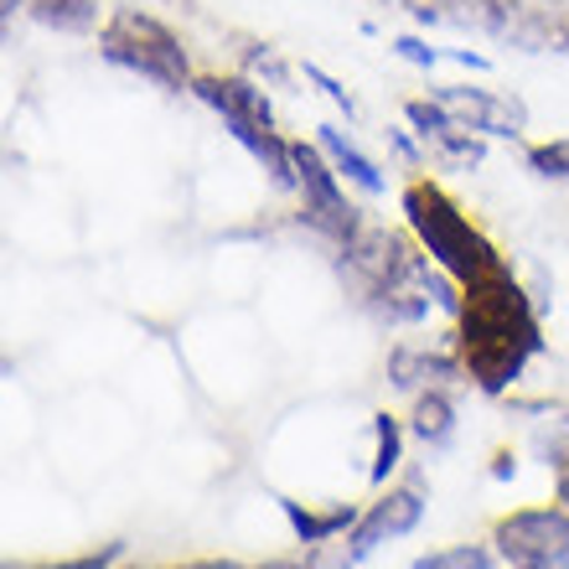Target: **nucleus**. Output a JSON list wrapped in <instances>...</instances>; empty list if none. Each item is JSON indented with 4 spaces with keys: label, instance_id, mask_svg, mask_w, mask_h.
<instances>
[{
    "label": "nucleus",
    "instance_id": "obj_28",
    "mask_svg": "<svg viewBox=\"0 0 569 569\" xmlns=\"http://www.w3.org/2000/svg\"><path fill=\"white\" fill-rule=\"evenodd\" d=\"M181 6H187V0H181Z\"/></svg>",
    "mask_w": 569,
    "mask_h": 569
},
{
    "label": "nucleus",
    "instance_id": "obj_23",
    "mask_svg": "<svg viewBox=\"0 0 569 569\" xmlns=\"http://www.w3.org/2000/svg\"><path fill=\"white\" fill-rule=\"evenodd\" d=\"M181 569H239V565H223V559H208V565H181Z\"/></svg>",
    "mask_w": 569,
    "mask_h": 569
},
{
    "label": "nucleus",
    "instance_id": "obj_14",
    "mask_svg": "<svg viewBox=\"0 0 569 569\" xmlns=\"http://www.w3.org/2000/svg\"><path fill=\"white\" fill-rule=\"evenodd\" d=\"M31 16L47 31H62V37H83V31L99 27V6L93 0H31Z\"/></svg>",
    "mask_w": 569,
    "mask_h": 569
},
{
    "label": "nucleus",
    "instance_id": "obj_9",
    "mask_svg": "<svg viewBox=\"0 0 569 569\" xmlns=\"http://www.w3.org/2000/svg\"><path fill=\"white\" fill-rule=\"evenodd\" d=\"M192 93L228 124V130H239V124H274L270 93L259 89L254 78H197Z\"/></svg>",
    "mask_w": 569,
    "mask_h": 569
},
{
    "label": "nucleus",
    "instance_id": "obj_24",
    "mask_svg": "<svg viewBox=\"0 0 569 569\" xmlns=\"http://www.w3.org/2000/svg\"><path fill=\"white\" fill-rule=\"evenodd\" d=\"M559 502H565V508H569V471H565V477H559Z\"/></svg>",
    "mask_w": 569,
    "mask_h": 569
},
{
    "label": "nucleus",
    "instance_id": "obj_26",
    "mask_svg": "<svg viewBox=\"0 0 569 569\" xmlns=\"http://www.w3.org/2000/svg\"><path fill=\"white\" fill-rule=\"evenodd\" d=\"M549 6H565V0H549Z\"/></svg>",
    "mask_w": 569,
    "mask_h": 569
},
{
    "label": "nucleus",
    "instance_id": "obj_19",
    "mask_svg": "<svg viewBox=\"0 0 569 569\" xmlns=\"http://www.w3.org/2000/svg\"><path fill=\"white\" fill-rule=\"evenodd\" d=\"M124 559V543H104V549H89L78 559H62V565H11V569H114Z\"/></svg>",
    "mask_w": 569,
    "mask_h": 569
},
{
    "label": "nucleus",
    "instance_id": "obj_3",
    "mask_svg": "<svg viewBox=\"0 0 569 569\" xmlns=\"http://www.w3.org/2000/svg\"><path fill=\"white\" fill-rule=\"evenodd\" d=\"M99 52H104L114 68H130L136 78L156 83L166 93L192 89V62H187V47L177 42V31L156 21L150 11H136V6H120V11L104 21L99 31Z\"/></svg>",
    "mask_w": 569,
    "mask_h": 569
},
{
    "label": "nucleus",
    "instance_id": "obj_4",
    "mask_svg": "<svg viewBox=\"0 0 569 569\" xmlns=\"http://www.w3.org/2000/svg\"><path fill=\"white\" fill-rule=\"evenodd\" d=\"M497 555L512 569L533 565V569H569V508H523L497 518L492 528Z\"/></svg>",
    "mask_w": 569,
    "mask_h": 569
},
{
    "label": "nucleus",
    "instance_id": "obj_6",
    "mask_svg": "<svg viewBox=\"0 0 569 569\" xmlns=\"http://www.w3.org/2000/svg\"><path fill=\"white\" fill-rule=\"evenodd\" d=\"M430 99L446 109L461 130H471V136H481V140H518L528 130V109H523V99H512V93L446 83V89H430Z\"/></svg>",
    "mask_w": 569,
    "mask_h": 569
},
{
    "label": "nucleus",
    "instance_id": "obj_13",
    "mask_svg": "<svg viewBox=\"0 0 569 569\" xmlns=\"http://www.w3.org/2000/svg\"><path fill=\"white\" fill-rule=\"evenodd\" d=\"M409 430L420 435L430 450H446L450 440H456V409H450V393L446 389H425L420 399H415V420H409Z\"/></svg>",
    "mask_w": 569,
    "mask_h": 569
},
{
    "label": "nucleus",
    "instance_id": "obj_2",
    "mask_svg": "<svg viewBox=\"0 0 569 569\" xmlns=\"http://www.w3.org/2000/svg\"><path fill=\"white\" fill-rule=\"evenodd\" d=\"M405 218H409V228H415L420 249L456 284H477V280L502 270V259H497L492 243L481 239L477 228L466 223V212L456 208L440 187H430V181L405 187Z\"/></svg>",
    "mask_w": 569,
    "mask_h": 569
},
{
    "label": "nucleus",
    "instance_id": "obj_25",
    "mask_svg": "<svg viewBox=\"0 0 569 569\" xmlns=\"http://www.w3.org/2000/svg\"><path fill=\"white\" fill-rule=\"evenodd\" d=\"M16 6H31V0H6V16H11V11H16Z\"/></svg>",
    "mask_w": 569,
    "mask_h": 569
},
{
    "label": "nucleus",
    "instance_id": "obj_12",
    "mask_svg": "<svg viewBox=\"0 0 569 569\" xmlns=\"http://www.w3.org/2000/svg\"><path fill=\"white\" fill-rule=\"evenodd\" d=\"M316 146L327 150V161L337 166V177H347L352 187H358V192H368V197L383 192V177H378V166L368 161V156H362V150L352 146V140H347L337 124H321V130H316Z\"/></svg>",
    "mask_w": 569,
    "mask_h": 569
},
{
    "label": "nucleus",
    "instance_id": "obj_7",
    "mask_svg": "<svg viewBox=\"0 0 569 569\" xmlns=\"http://www.w3.org/2000/svg\"><path fill=\"white\" fill-rule=\"evenodd\" d=\"M492 37L523 47V52H569V0H502L492 16Z\"/></svg>",
    "mask_w": 569,
    "mask_h": 569
},
{
    "label": "nucleus",
    "instance_id": "obj_16",
    "mask_svg": "<svg viewBox=\"0 0 569 569\" xmlns=\"http://www.w3.org/2000/svg\"><path fill=\"white\" fill-rule=\"evenodd\" d=\"M497 549L487 543H456V549H435V555L415 559L409 569H497Z\"/></svg>",
    "mask_w": 569,
    "mask_h": 569
},
{
    "label": "nucleus",
    "instance_id": "obj_17",
    "mask_svg": "<svg viewBox=\"0 0 569 569\" xmlns=\"http://www.w3.org/2000/svg\"><path fill=\"white\" fill-rule=\"evenodd\" d=\"M373 435H378V456H373V487H383V481L399 471V450H405V430H399V420L393 415H373Z\"/></svg>",
    "mask_w": 569,
    "mask_h": 569
},
{
    "label": "nucleus",
    "instance_id": "obj_5",
    "mask_svg": "<svg viewBox=\"0 0 569 569\" xmlns=\"http://www.w3.org/2000/svg\"><path fill=\"white\" fill-rule=\"evenodd\" d=\"M296 192L306 197V223H316L327 239L347 243L362 233V218L358 208L342 197L337 187V166L327 161V150L321 146H300L296 140Z\"/></svg>",
    "mask_w": 569,
    "mask_h": 569
},
{
    "label": "nucleus",
    "instance_id": "obj_22",
    "mask_svg": "<svg viewBox=\"0 0 569 569\" xmlns=\"http://www.w3.org/2000/svg\"><path fill=\"white\" fill-rule=\"evenodd\" d=\"M259 569H311V565H300V559H274V565H259Z\"/></svg>",
    "mask_w": 569,
    "mask_h": 569
},
{
    "label": "nucleus",
    "instance_id": "obj_18",
    "mask_svg": "<svg viewBox=\"0 0 569 569\" xmlns=\"http://www.w3.org/2000/svg\"><path fill=\"white\" fill-rule=\"evenodd\" d=\"M528 166H533L543 181H565V187H569V140L533 146V150H528Z\"/></svg>",
    "mask_w": 569,
    "mask_h": 569
},
{
    "label": "nucleus",
    "instance_id": "obj_10",
    "mask_svg": "<svg viewBox=\"0 0 569 569\" xmlns=\"http://www.w3.org/2000/svg\"><path fill=\"white\" fill-rule=\"evenodd\" d=\"M461 352H450V347H393L389 358V378L393 389H446L450 378H461Z\"/></svg>",
    "mask_w": 569,
    "mask_h": 569
},
{
    "label": "nucleus",
    "instance_id": "obj_8",
    "mask_svg": "<svg viewBox=\"0 0 569 569\" xmlns=\"http://www.w3.org/2000/svg\"><path fill=\"white\" fill-rule=\"evenodd\" d=\"M425 518V497L415 492V487H399V492L378 497L373 508L358 518V528L347 533V569H358L368 555H378L383 543L405 539V533H415Z\"/></svg>",
    "mask_w": 569,
    "mask_h": 569
},
{
    "label": "nucleus",
    "instance_id": "obj_1",
    "mask_svg": "<svg viewBox=\"0 0 569 569\" xmlns=\"http://www.w3.org/2000/svg\"><path fill=\"white\" fill-rule=\"evenodd\" d=\"M461 331H456V352H461L466 378L477 383L481 393H508L523 368L543 352V331L539 316L528 306L523 284L508 274V264L487 280L466 284V300L456 311Z\"/></svg>",
    "mask_w": 569,
    "mask_h": 569
},
{
    "label": "nucleus",
    "instance_id": "obj_27",
    "mask_svg": "<svg viewBox=\"0 0 569 569\" xmlns=\"http://www.w3.org/2000/svg\"><path fill=\"white\" fill-rule=\"evenodd\" d=\"M518 569H533V565H518Z\"/></svg>",
    "mask_w": 569,
    "mask_h": 569
},
{
    "label": "nucleus",
    "instance_id": "obj_11",
    "mask_svg": "<svg viewBox=\"0 0 569 569\" xmlns=\"http://www.w3.org/2000/svg\"><path fill=\"white\" fill-rule=\"evenodd\" d=\"M284 518H290V528H296L300 543H311V549H321V543H331L337 533H352L358 528L362 512L347 508V502H337V508H300V502H290V497H280Z\"/></svg>",
    "mask_w": 569,
    "mask_h": 569
},
{
    "label": "nucleus",
    "instance_id": "obj_20",
    "mask_svg": "<svg viewBox=\"0 0 569 569\" xmlns=\"http://www.w3.org/2000/svg\"><path fill=\"white\" fill-rule=\"evenodd\" d=\"M393 52H399L405 62H415V68H435V62L446 58V52H435V47L415 42V37H399V42H393Z\"/></svg>",
    "mask_w": 569,
    "mask_h": 569
},
{
    "label": "nucleus",
    "instance_id": "obj_15",
    "mask_svg": "<svg viewBox=\"0 0 569 569\" xmlns=\"http://www.w3.org/2000/svg\"><path fill=\"white\" fill-rule=\"evenodd\" d=\"M533 456H539L543 466H555L559 477L569 471V409H549L539 420V430H533Z\"/></svg>",
    "mask_w": 569,
    "mask_h": 569
},
{
    "label": "nucleus",
    "instance_id": "obj_21",
    "mask_svg": "<svg viewBox=\"0 0 569 569\" xmlns=\"http://www.w3.org/2000/svg\"><path fill=\"white\" fill-rule=\"evenodd\" d=\"M306 78H311V83H321V93H327L331 104H337V109H347V114H352V99H347V89H342V83H331V78L321 73L316 62H306Z\"/></svg>",
    "mask_w": 569,
    "mask_h": 569
}]
</instances>
